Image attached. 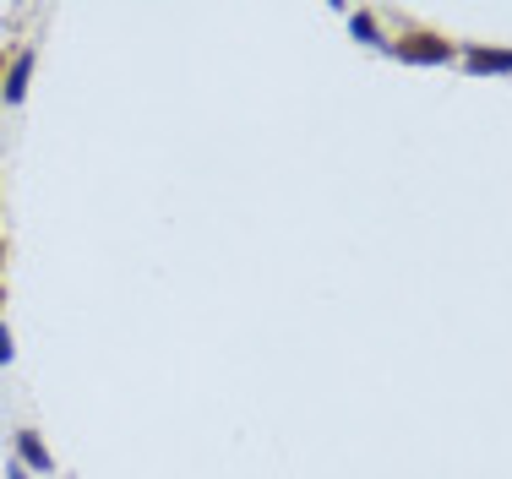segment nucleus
<instances>
[{
	"mask_svg": "<svg viewBox=\"0 0 512 479\" xmlns=\"http://www.w3.org/2000/svg\"><path fill=\"white\" fill-rule=\"evenodd\" d=\"M17 452H22V463H28L33 474H55V458H50V447L39 441V431H17Z\"/></svg>",
	"mask_w": 512,
	"mask_h": 479,
	"instance_id": "3",
	"label": "nucleus"
},
{
	"mask_svg": "<svg viewBox=\"0 0 512 479\" xmlns=\"http://www.w3.org/2000/svg\"><path fill=\"white\" fill-rule=\"evenodd\" d=\"M463 66H469L474 77H496V71H512V49H469Z\"/></svg>",
	"mask_w": 512,
	"mask_h": 479,
	"instance_id": "4",
	"label": "nucleus"
},
{
	"mask_svg": "<svg viewBox=\"0 0 512 479\" xmlns=\"http://www.w3.org/2000/svg\"><path fill=\"white\" fill-rule=\"evenodd\" d=\"M11 479H28V474H22V469H11Z\"/></svg>",
	"mask_w": 512,
	"mask_h": 479,
	"instance_id": "7",
	"label": "nucleus"
},
{
	"mask_svg": "<svg viewBox=\"0 0 512 479\" xmlns=\"http://www.w3.org/2000/svg\"><path fill=\"white\" fill-rule=\"evenodd\" d=\"M11 354H17V343H11V327H0V365H6Z\"/></svg>",
	"mask_w": 512,
	"mask_h": 479,
	"instance_id": "6",
	"label": "nucleus"
},
{
	"mask_svg": "<svg viewBox=\"0 0 512 479\" xmlns=\"http://www.w3.org/2000/svg\"><path fill=\"white\" fill-rule=\"evenodd\" d=\"M355 39H360V44H382V39H376V22H371V11H360V17H355Z\"/></svg>",
	"mask_w": 512,
	"mask_h": 479,
	"instance_id": "5",
	"label": "nucleus"
},
{
	"mask_svg": "<svg viewBox=\"0 0 512 479\" xmlns=\"http://www.w3.org/2000/svg\"><path fill=\"white\" fill-rule=\"evenodd\" d=\"M398 60H409V66H447L453 60V44L436 39V33H404V39L393 44Z\"/></svg>",
	"mask_w": 512,
	"mask_h": 479,
	"instance_id": "1",
	"label": "nucleus"
},
{
	"mask_svg": "<svg viewBox=\"0 0 512 479\" xmlns=\"http://www.w3.org/2000/svg\"><path fill=\"white\" fill-rule=\"evenodd\" d=\"M28 77H33V49H22V55L11 60V71L0 77V98H6V104H22V98H28Z\"/></svg>",
	"mask_w": 512,
	"mask_h": 479,
	"instance_id": "2",
	"label": "nucleus"
}]
</instances>
